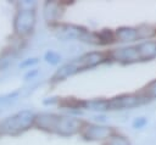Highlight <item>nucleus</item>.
<instances>
[{"mask_svg":"<svg viewBox=\"0 0 156 145\" xmlns=\"http://www.w3.org/2000/svg\"><path fill=\"white\" fill-rule=\"evenodd\" d=\"M150 99L144 95L141 91L139 94H124L117 96L112 100H108V108L111 110H122V108H133L136 106H141L149 102Z\"/></svg>","mask_w":156,"mask_h":145,"instance_id":"obj_1","label":"nucleus"},{"mask_svg":"<svg viewBox=\"0 0 156 145\" xmlns=\"http://www.w3.org/2000/svg\"><path fill=\"white\" fill-rule=\"evenodd\" d=\"M138 30V38L139 39H150L155 33V28L150 27V26H140L136 28Z\"/></svg>","mask_w":156,"mask_h":145,"instance_id":"obj_6","label":"nucleus"},{"mask_svg":"<svg viewBox=\"0 0 156 145\" xmlns=\"http://www.w3.org/2000/svg\"><path fill=\"white\" fill-rule=\"evenodd\" d=\"M115 38L119 41H134L138 40V30L132 27H122L116 30Z\"/></svg>","mask_w":156,"mask_h":145,"instance_id":"obj_5","label":"nucleus"},{"mask_svg":"<svg viewBox=\"0 0 156 145\" xmlns=\"http://www.w3.org/2000/svg\"><path fill=\"white\" fill-rule=\"evenodd\" d=\"M107 145H130V143L122 135H111L108 138Z\"/></svg>","mask_w":156,"mask_h":145,"instance_id":"obj_8","label":"nucleus"},{"mask_svg":"<svg viewBox=\"0 0 156 145\" xmlns=\"http://www.w3.org/2000/svg\"><path fill=\"white\" fill-rule=\"evenodd\" d=\"M80 132L87 139H105L112 135L111 128L95 124H84L80 127Z\"/></svg>","mask_w":156,"mask_h":145,"instance_id":"obj_3","label":"nucleus"},{"mask_svg":"<svg viewBox=\"0 0 156 145\" xmlns=\"http://www.w3.org/2000/svg\"><path fill=\"white\" fill-rule=\"evenodd\" d=\"M140 61H150L156 58V41L155 40H145L136 45Z\"/></svg>","mask_w":156,"mask_h":145,"instance_id":"obj_4","label":"nucleus"},{"mask_svg":"<svg viewBox=\"0 0 156 145\" xmlns=\"http://www.w3.org/2000/svg\"><path fill=\"white\" fill-rule=\"evenodd\" d=\"M108 57H111L115 61L122 62V63H133V62L140 61L136 46H127V48L115 49L108 54Z\"/></svg>","mask_w":156,"mask_h":145,"instance_id":"obj_2","label":"nucleus"},{"mask_svg":"<svg viewBox=\"0 0 156 145\" xmlns=\"http://www.w3.org/2000/svg\"><path fill=\"white\" fill-rule=\"evenodd\" d=\"M141 93H143L144 95H146L150 100L156 99V80L150 82V83L144 88V90H143Z\"/></svg>","mask_w":156,"mask_h":145,"instance_id":"obj_7","label":"nucleus"}]
</instances>
